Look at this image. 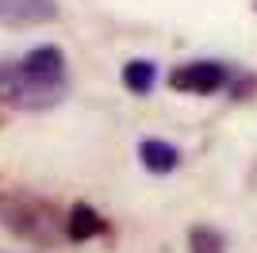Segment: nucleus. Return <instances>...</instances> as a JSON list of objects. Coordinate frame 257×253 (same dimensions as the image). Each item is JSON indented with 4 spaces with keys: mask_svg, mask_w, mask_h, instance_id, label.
Masks as SVG:
<instances>
[{
    "mask_svg": "<svg viewBox=\"0 0 257 253\" xmlns=\"http://www.w3.org/2000/svg\"><path fill=\"white\" fill-rule=\"evenodd\" d=\"M69 84H46L35 81L23 62H0V104L16 107V111H43V107H54L65 96Z\"/></svg>",
    "mask_w": 257,
    "mask_h": 253,
    "instance_id": "1",
    "label": "nucleus"
},
{
    "mask_svg": "<svg viewBox=\"0 0 257 253\" xmlns=\"http://www.w3.org/2000/svg\"><path fill=\"white\" fill-rule=\"evenodd\" d=\"M0 222L20 238L31 242H46L50 238V211L39 207L27 196H0Z\"/></svg>",
    "mask_w": 257,
    "mask_h": 253,
    "instance_id": "2",
    "label": "nucleus"
},
{
    "mask_svg": "<svg viewBox=\"0 0 257 253\" xmlns=\"http://www.w3.org/2000/svg\"><path fill=\"white\" fill-rule=\"evenodd\" d=\"M223 84H226V65H219V62H188L169 73V88L192 92V96H211Z\"/></svg>",
    "mask_w": 257,
    "mask_h": 253,
    "instance_id": "3",
    "label": "nucleus"
},
{
    "mask_svg": "<svg viewBox=\"0 0 257 253\" xmlns=\"http://www.w3.org/2000/svg\"><path fill=\"white\" fill-rule=\"evenodd\" d=\"M58 20L54 0H0V23L4 27H43Z\"/></svg>",
    "mask_w": 257,
    "mask_h": 253,
    "instance_id": "4",
    "label": "nucleus"
},
{
    "mask_svg": "<svg viewBox=\"0 0 257 253\" xmlns=\"http://www.w3.org/2000/svg\"><path fill=\"white\" fill-rule=\"evenodd\" d=\"M23 69L35 77V81H46V84H65V54L58 46H35L20 58Z\"/></svg>",
    "mask_w": 257,
    "mask_h": 253,
    "instance_id": "5",
    "label": "nucleus"
},
{
    "mask_svg": "<svg viewBox=\"0 0 257 253\" xmlns=\"http://www.w3.org/2000/svg\"><path fill=\"white\" fill-rule=\"evenodd\" d=\"M139 161L150 173H173V169L181 165V150L173 146V142H165V138H142L139 142Z\"/></svg>",
    "mask_w": 257,
    "mask_h": 253,
    "instance_id": "6",
    "label": "nucleus"
},
{
    "mask_svg": "<svg viewBox=\"0 0 257 253\" xmlns=\"http://www.w3.org/2000/svg\"><path fill=\"white\" fill-rule=\"evenodd\" d=\"M107 230V222L100 219V211L92 203H73L69 207V219H65V234L73 242H88V238H100Z\"/></svg>",
    "mask_w": 257,
    "mask_h": 253,
    "instance_id": "7",
    "label": "nucleus"
},
{
    "mask_svg": "<svg viewBox=\"0 0 257 253\" xmlns=\"http://www.w3.org/2000/svg\"><path fill=\"white\" fill-rule=\"evenodd\" d=\"M154 81H158V65H154L150 58H131V62L123 65V84H127L131 92L146 96L154 88Z\"/></svg>",
    "mask_w": 257,
    "mask_h": 253,
    "instance_id": "8",
    "label": "nucleus"
},
{
    "mask_svg": "<svg viewBox=\"0 0 257 253\" xmlns=\"http://www.w3.org/2000/svg\"><path fill=\"white\" fill-rule=\"evenodd\" d=\"M188 249L192 253H226V238L215 226H192L188 230Z\"/></svg>",
    "mask_w": 257,
    "mask_h": 253,
    "instance_id": "9",
    "label": "nucleus"
}]
</instances>
